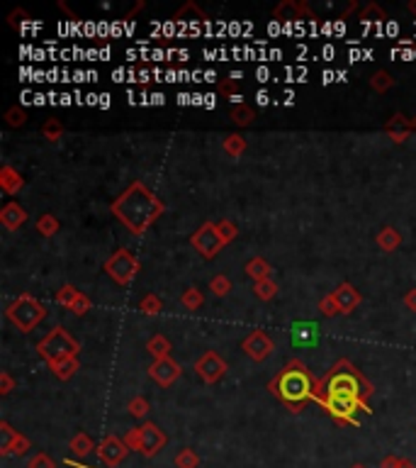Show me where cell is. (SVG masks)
<instances>
[{"instance_id": "obj_15", "label": "cell", "mask_w": 416, "mask_h": 468, "mask_svg": "<svg viewBox=\"0 0 416 468\" xmlns=\"http://www.w3.org/2000/svg\"><path fill=\"white\" fill-rule=\"evenodd\" d=\"M71 449H73V454L85 456V454H90V449H93V442H90L85 435H78V437L71 439Z\"/></svg>"}, {"instance_id": "obj_11", "label": "cell", "mask_w": 416, "mask_h": 468, "mask_svg": "<svg viewBox=\"0 0 416 468\" xmlns=\"http://www.w3.org/2000/svg\"><path fill=\"white\" fill-rule=\"evenodd\" d=\"M332 395H353V398H358L356 381H353L351 376H346V373L336 376L334 383H332Z\"/></svg>"}, {"instance_id": "obj_3", "label": "cell", "mask_w": 416, "mask_h": 468, "mask_svg": "<svg viewBox=\"0 0 416 468\" xmlns=\"http://www.w3.org/2000/svg\"><path fill=\"white\" fill-rule=\"evenodd\" d=\"M307 390H310V381H307L305 373H297V371H290V373L283 376L280 381V393L285 400L290 403H300L307 398Z\"/></svg>"}, {"instance_id": "obj_8", "label": "cell", "mask_w": 416, "mask_h": 468, "mask_svg": "<svg viewBox=\"0 0 416 468\" xmlns=\"http://www.w3.org/2000/svg\"><path fill=\"white\" fill-rule=\"evenodd\" d=\"M3 435H5V442H3V454H25L27 452V439L25 437H20V435H15L13 430H10L8 425L3 422Z\"/></svg>"}, {"instance_id": "obj_9", "label": "cell", "mask_w": 416, "mask_h": 468, "mask_svg": "<svg viewBox=\"0 0 416 468\" xmlns=\"http://www.w3.org/2000/svg\"><path fill=\"white\" fill-rule=\"evenodd\" d=\"M329 408H332L336 415H341V418H351L353 410L358 408V398H353V395H332Z\"/></svg>"}, {"instance_id": "obj_14", "label": "cell", "mask_w": 416, "mask_h": 468, "mask_svg": "<svg viewBox=\"0 0 416 468\" xmlns=\"http://www.w3.org/2000/svg\"><path fill=\"white\" fill-rule=\"evenodd\" d=\"M197 464H200V459H197L192 449H183V452L175 456V466L178 468H197Z\"/></svg>"}, {"instance_id": "obj_18", "label": "cell", "mask_w": 416, "mask_h": 468, "mask_svg": "<svg viewBox=\"0 0 416 468\" xmlns=\"http://www.w3.org/2000/svg\"><path fill=\"white\" fill-rule=\"evenodd\" d=\"M251 115H253V112H251L248 107H239V110H234V119H236L239 124H246Z\"/></svg>"}, {"instance_id": "obj_24", "label": "cell", "mask_w": 416, "mask_h": 468, "mask_svg": "<svg viewBox=\"0 0 416 468\" xmlns=\"http://www.w3.org/2000/svg\"><path fill=\"white\" fill-rule=\"evenodd\" d=\"M400 468H414V464H412V461H402L400 459Z\"/></svg>"}, {"instance_id": "obj_20", "label": "cell", "mask_w": 416, "mask_h": 468, "mask_svg": "<svg viewBox=\"0 0 416 468\" xmlns=\"http://www.w3.org/2000/svg\"><path fill=\"white\" fill-rule=\"evenodd\" d=\"M132 415H136V418L146 415V403H144V400H134V403H132Z\"/></svg>"}, {"instance_id": "obj_2", "label": "cell", "mask_w": 416, "mask_h": 468, "mask_svg": "<svg viewBox=\"0 0 416 468\" xmlns=\"http://www.w3.org/2000/svg\"><path fill=\"white\" fill-rule=\"evenodd\" d=\"M10 319H13L17 327L32 329L34 324L42 319V307H39L37 302H32L30 298H22L10 307Z\"/></svg>"}, {"instance_id": "obj_6", "label": "cell", "mask_w": 416, "mask_h": 468, "mask_svg": "<svg viewBox=\"0 0 416 468\" xmlns=\"http://www.w3.org/2000/svg\"><path fill=\"white\" fill-rule=\"evenodd\" d=\"M127 444L122 442V439H117V437H107L105 442L100 444V449H98V454H100V459L105 461L107 466H117L119 461L127 456Z\"/></svg>"}, {"instance_id": "obj_12", "label": "cell", "mask_w": 416, "mask_h": 468, "mask_svg": "<svg viewBox=\"0 0 416 468\" xmlns=\"http://www.w3.org/2000/svg\"><path fill=\"white\" fill-rule=\"evenodd\" d=\"M197 368L202 371V376H204V378H207V381L219 378V376H221V371H224V366H221V361L214 356V353H207V356H204L202 361L197 363Z\"/></svg>"}, {"instance_id": "obj_25", "label": "cell", "mask_w": 416, "mask_h": 468, "mask_svg": "<svg viewBox=\"0 0 416 468\" xmlns=\"http://www.w3.org/2000/svg\"><path fill=\"white\" fill-rule=\"evenodd\" d=\"M351 468H366V466H363V464H356V466H351Z\"/></svg>"}, {"instance_id": "obj_16", "label": "cell", "mask_w": 416, "mask_h": 468, "mask_svg": "<svg viewBox=\"0 0 416 468\" xmlns=\"http://www.w3.org/2000/svg\"><path fill=\"white\" fill-rule=\"evenodd\" d=\"M25 220V213H22L20 208H17V205H10V208H5V213H3V222L8 227H15L17 222H22Z\"/></svg>"}, {"instance_id": "obj_21", "label": "cell", "mask_w": 416, "mask_h": 468, "mask_svg": "<svg viewBox=\"0 0 416 468\" xmlns=\"http://www.w3.org/2000/svg\"><path fill=\"white\" fill-rule=\"evenodd\" d=\"M383 468H400V459H395V456H387L383 461Z\"/></svg>"}, {"instance_id": "obj_10", "label": "cell", "mask_w": 416, "mask_h": 468, "mask_svg": "<svg viewBox=\"0 0 416 468\" xmlns=\"http://www.w3.org/2000/svg\"><path fill=\"white\" fill-rule=\"evenodd\" d=\"M151 376L156 381H161L163 385H168L170 381L175 378V376H178V366H175L173 361H168V358H161V361L156 363V366L151 368Z\"/></svg>"}, {"instance_id": "obj_5", "label": "cell", "mask_w": 416, "mask_h": 468, "mask_svg": "<svg viewBox=\"0 0 416 468\" xmlns=\"http://www.w3.org/2000/svg\"><path fill=\"white\" fill-rule=\"evenodd\" d=\"M163 444H166V437H163V432L158 430L156 425H144V427H141V447H139L141 454H144V456H156L163 449Z\"/></svg>"}, {"instance_id": "obj_13", "label": "cell", "mask_w": 416, "mask_h": 468, "mask_svg": "<svg viewBox=\"0 0 416 468\" xmlns=\"http://www.w3.org/2000/svg\"><path fill=\"white\" fill-rule=\"evenodd\" d=\"M246 349L253 358H263L268 351H270V341L266 339V334H253L251 339L246 341Z\"/></svg>"}, {"instance_id": "obj_17", "label": "cell", "mask_w": 416, "mask_h": 468, "mask_svg": "<svg viewBox=\"0 0 416 468\" xmlns=\"http://www.w3.org/2000/svg\"><path fill=\"white\" fill-rule=\"evenodd\" d=\"M30 468H54V461L47 454H39L30 461Z\"/></svg>"}, {"instance_id": "obj_7", "label": "cell", "mask_w": 416, "mask_h": 468, "mask_svg": "<svg viewBox=\"0 0 416 468\" xmlns=\"http://www.w3.org/2000/svg\"><path fill=\"white\" fill-rule=\"evenodd\" d=\"M212 239L214 242H221L219 232H217L212 225H207V227H202V232L197 234L195 239H192V244H195V247L200 249L204 256H212V251L219 249V244H212Z\"/></svg>"}, {"instance_id": "obj_23", "label": "cell", "mask_w": 416, "mask_h": 468, "mask_svg": "<svg viewBox=\"0 0 416 468\" xmlns=\"http://www.w3.org/2000/svg\"><path fill=\"white\" fill-rule=\"evenodd\" d=\"M387 234H390V237H385L383 244H385V247H392V244L397 242V237H395V232H387Z\"/></svg>"}, {"instance_id": "obj_1", "label": "cell", "mask_w": 416, "mask_h": 468, "mask_svg": "<svg viewBox=\"0 0 416 468\" xmlns=\"http://www.w3.org/2000/svg\"><path fill=\"white\" fill-rule=\"evenodd\" d=\"M158 210H161V205L153 201L141 186L129 188V193H124L122 201L115 203V213H119V218L127 222L132 230H144L158 215Z\"/></svg>"}, {"instance_id": "obj_19", "label": "cell", "mask_w": 416, "mask_h": 468, "mask_svg": "<svg viewBox=\"0 0 416 468\" xmlns=\"http://www.w3.org/2000/svg\"><path fill=\"white\" fill-rule=\"evenodd\" d=\"M387 83L392 85V78H387V73H378V76H375V81H373V85H375L378 90H383Z\"/></svg>"}, {"instance_id": "obj_4", "label": "cell", "mask_w": 416, "mask_h": 468, "mask_svg": "<svg viewBox=\"0 0 416 468\" xmlns=\"http://www.w3.org/2000/svg\"><path fill=\"white\" fill-rule=\"evenodd\" d=\"M107 271L112 273V278L119 283H127L132 278V273L136 271V261L132 259L129 251H117L110 261H107Z\"/></svg>"}, {"instance_id": "obj_22", "label": "cell", "mask_w": 416, "mask_h": 468, "mask_svg": "<svg viewBox=\"0 0 416 468\" xmlns=\"http://www.w3.org/2000/svg\"><path fill=\"white\" fill-rule=\"evenodd\" d=\"M226 149H229V151H239V149H241V142H239V139L236 142L229 139V142H226Z\"/></svg>"}]
</instances>
